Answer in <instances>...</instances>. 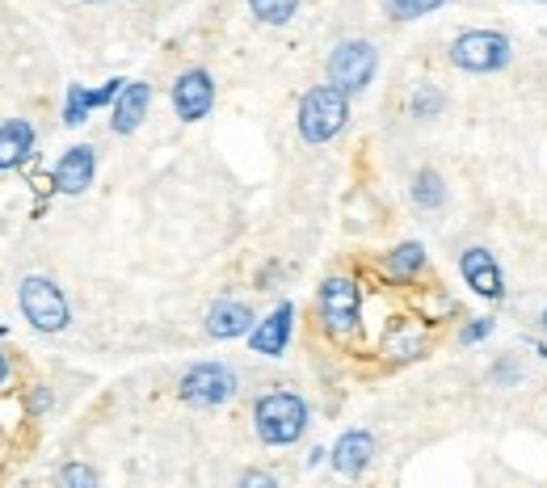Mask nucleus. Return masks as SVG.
I'll return each mask as SVG.
<instances>
[{"instance_id": "nucleus-1", "label": "nucleus", "mask_w": 547, "mask_h": 488, "mask_svg": "<svg viewBox=\"0 0 547 488\" xmlns=\"http://www.w3.org/2000/svg\"><path fill=\"white\" fill-rule=\"evenodd\" d=\"M350 118V93L337 89L333 80L329 85H316L303 93L299 101V135L303 144H329V139L346 127Z\"/></svg>"}, {"instance_id": "nucleus-2", "label": "nucleus", "mask_w": 547, "mask_h": 488, "mask_svg": "<svg viewBox=\"0 0 547 488\" xmlns=\"http://www.w3.org/2000/svg\"><path fill=\"white\" fill-rule=\"evenodd\" d=\"M253 430L266 446H291L308 430V404L295 392H270L253 404Z\"/></svg>"}, {"instance_id": "nucleus-3", "label": "nucleus", "mask_w": 547, "mask_h": 488, "mask_svg": "<svg viewBox=\"0 0 547 488\" xmlns=\"http://www.w3.org/2000/svg\"><path fill=\"white\" fill-rule=\"evenodd\" d=\"M17 303H22V316L34 324L38 333H64L68 320H72V308H68L64 291H59L55 282L43 278V274L22 278V287H17Z\"/></svg>"}, {"instance_id": "nucleus-4", "label": "nucleus", "mask_w": 547, "mask_h": 488, "mask_svg": "<svg viewBox=\"0 0 547 488\" xmlns=\"http://www.w3.org/2000/svg\"><path fill=\"white\" fill-rule=\"evenodd\" d=\"M316 308L324 329L333 337H350L358 333V316H362V295H358V282L346 274H333L320 282V295H316Z\"/></svg>"}, {"instance_id": "nucleus-5", "label": "nucleus", "mask_w": 547, "mask_h": 488, "mask_svg": "<svg viewBox=\"0 0 547 488\" xmlns=\"http://www.w3.org/2000/svg\"><path fill=\"white\" fill-rule=\"evenodd\" d=\"M236 388H240V379L224 362H194L181 375V400L198 404V409H219V404H228L236 396Z\"/></svg>"}, {"instance_id": "nucleus-6", "label": "nucleus", "mask_w": 547, "mask_h": 488, "mask_svg": "<svg viewBox=\"0 0 547 488\" xmlns=\"http://www.w3.org/2000/svg\"><path fill=\"white\" fill-rule=\"evenodd\" d=\"M510 38L497 34V30H468L451 43V64L463 72H501L510 64Z\"/></svg>"}, {"instance_id": "nucleus-7", "label": "nucleus", "mask_w": 547, "mask_h": 488, "mask_svg": "<svg viewBox=\"0 0 547 488\" xmlns=\"http://www.w3.org/2000/svg\"><path fill=\"white\" fill-rule=\"evenodd\" d=\"M375 68H379V55H375V47L367 43V38H346V43H337L333 55H329V80L346 93L367 89Z\"/></svg>"}, {"instance_id": "nucleus-8", "label": "nucleus", "mask_w": 547, "mask_h": 488, "mask_svg": "<svg viewBox=\"0 0 547 488\" xmlns=\"http://www.w3.org/2000/svg\"><path fill=\"white\" fill-rule=\"evenodd\" d=\"M215 106V80L207 68H190L177 76L173 85V110L181 122H202Z\"/></svg>"}, {"instance_id": "nucleus-9", "label": "nucleus", "mask_w": 547, "mask_h": 488, "mask_svg": "<svg viewBox=\"0 0 547 488\" xmlns=\"http://www.w3.org/2000/svg\"><path fill=\"white\" fill-rule=\"evenodd\" d=\"M93 173H97V152L89 144H76L59 156L51 181H55V190H64V194H85L93 186Z\"/></svg>"}, {"instance_id": "nucleus-10", "label": "nucleus", "mask_w": 547, "mask_h": 488, "mask_svg": "<svg viewBox=\"0 0 547 488\" xmlns=\"http://www.w3.org/2000/svg\"><path fill=\"white\" fill-rule=\"evenodd\" d=\"M459 274H463V282L476 291V295H484V299H501L505 295V278H501V266L493 261V253L489 249H468L459 257Z\"/></svg>"}, {"instance_id": "nucleus-11", "label": "nucleus", "mask_w": 547, "mask_h": 488, "mask_svg": "<svg viewBox=\"0 0 547 488\" xmlns=\"http://www.w3.org/2000/svg\"><path fill=\"white\" fill-rule=\"evenodd\" d=\"M148 106H152V85H144V80H127L123 93H118L114 106H110V131L114 135L139 131V122H144Z\"/></svg>"}, {"instance_id": "nucleus-12", "label": "nucleus", "mask_w": 547, "mask_h": 488, "mask_svg": "<svg viewBox=\"0 0 547 488\" xmlns=\"http://www.w3.org/2000/svg\"><path fill=\"white\" fill-rule=\"evenodd\" d=\"M291 324H295V308L291 303H278V308L257 324V329L249 333V345H253V354H266V358H278L282 350H287V341H291Z\"/></svg>"}, {"instance_id": "nucleus-13", "label": "nucleus", "mask_w": 547, "mask_h": 488, "mask_svg": "<svg viewBox=\"0 0 547 488\" xmlns=\"http://www.w3.org/2000/svg\"><path fill=\"white\" fill-rule=\"evenodd\" d=\"M207 333H211L215 341H232V337L253 333V312H249V303H240V299H219V303H211V312H207Z\"/></svg>"}, {"instance_id": "nucleus-14", "label": "nucleus", "mask_w": 547, "mask_h": 488, "mask_svg": "<svg viewBox=\"0 0 547 488\" xmlns=\"http://www.w3.org/2000/svg\"><path fill=\"white\" fill-rule=\"evenodd\" d=\"M34 152V127L26 118H9L0 122V173L22 169Z\"/></svg>"}, {"instance_id": "nucleus-15", "label": "nucleus", "mask_w": 547, "mask_h": 488, "mask_svg": "<svg viewBox=\"0 0 547 488\" xmlns=\"http://www.w3.org/2000/svg\"><path fill=\"white\" fill-rule=\"evenodd\" d=\"M371 455H375V438L367 430H346L333 446V467L341 476H358V472H367Z\"/></svg>"}, {"instance_id": "nucleus-16", "label": "nucleus", "mask_w": 547, "mask_h": 488, "mask_svg": "<svg viewBox=\"0 0 547 488\" xmlns=\"http://www.w3.org/2000/svg\"><path fill=\"white\" fill-rule=\"evenodd\" d=\"M421 266H425V249H421L417 240L396 244V249L388 253V261H383V270H388L392 278H413Z\"/></svg>"}, {"instance_id": "nucleus-17", "label": "nucleus", "mask_w": 547, "mask_h": 488, "mask_svg": "<svg viewBox=\"0 0 547 488\" xmlns=\"http://www.w3.org/2000/svg\"><path fill=\"white\" fill-rule=\"evenodd\" d=\"M413 202L425 211H438L442 202H447V186H442V177L434 169H417L413 173Z\"/></svg>"}, {"instance_id": "nucleus-18", "label": "nucleus", "mask_w": 547, "mask_h": 488, "mask_svg": "<svg viewBox=\"0 0 547 488\" xmlns=\"http://www.w3.org/2000/svg\"><path fill=\"white\" fill-rule=\"evenodd\" d=\"M249 9L257 22H266V26H287L295 9H299V0H249Z\"/></svg>"}, {"instance_id": "nucleus-19", "label": "nucleus", "mask_w": 547, "mask_h": 488, "mask_svg": "<svg viewBox=\"0 0 547 488\" xmlns=\"http://www.w3.org/2000/svg\"><path fill=\"white\" fill-rule=\"evenodd\" d=\"M89 110H97L93 89L72 85V89H68V106H64V122H68V127H80V122L89 118Z\"/></svg>"}, {"instance_id": "nucleus-20", "label": "nucleus", "mask_w": 547, "mask_h": 488, "mask_svg": "<svg viewBox=\"0 0 547 488\" xmlns=\"http://www.w3.org/2000/svg\"><path fill=\"white\" fill-rule=\"evenodd\" d=\"M442 5H447V0H383V9H388V17H396V22H413V17H425Z\"/></svg>"}, {"instance_id": "nucleus-21", "label": "nucleus", "mask_w": 547, "mask_h": 488, "mask_svg": "<svg viewBox=\"0 0 547 488\" xmlns=\"http://www.w3.org/2000/svg\"><path fill=\"white\" fill-rule=\"evenodd\" d=\"M442 106H447V97H442V89H438V85H421V89L413 93V101H409L413 118H438V114H442Z\"/></svg>"}, {"instance_id": "nucleus-22", "label": "nucleus", "mask_w": 547, "mask_h": 488, "mask_svg": "<svg viewBox=\"0 0 547 488\" xmlns=\"http://www.w3.org/2000/svg\"><path fill=\"white\" fill-rule=\"evenodd\" d=\"M425 350V337L421 333H388V358H417Z\"/></svg>"}, {"instance_id": "nucleus-23", "label": "nucleus", "mask_w": 547, "mask_h": 488, "mask_svg": "<svg viewBox=\"0 0 547 488\" xmlns=\"http://www.w3.org/2000/svg\"><path fill=\"white\" fill-rule=\"evenodd\" d=\"M59 480H64L68 488H93V484H97V472H93V467H85V463H68L64 472H59Z\"/></svg>"}, {"instance_id": "nucleus-24", "label": "nucleus", "mask_w": 547, "mask_h": 488, "mask_svg": "<svg viewBox=\"0 0 547 488\" xmlns=\"http://www.w3.org/2000/svg\"><path fill=\"white\" fill-rule=\"evenodd\" d=\"M123 85H127V80H106V85H101V89H93L97 106H114V97L123 93Z\"/></svg>"}, {"instance_id": "nucleus-25", "label": "nucleus", "mask_w": 547, "mask_h": 488, "mask_svg": "<svg viewBox=\"0 0 547 488\" xmlns=\"http://www.w3.org/2000/svg\"><path fill=\"white\" fill-rule=\"evenodd\" d=\"M489 333H493V320H476V324H468V329H463L459 341H463V345H476L480 337H489Z\"/></svg>"}, {"instance_id": "nucleus-26", "label": "nucleus", "mask_w": 547, "mask_h": 488, "mask_svg": "<svg viewBox=\"0 0 547 488\" xmlns=\"http://www.w3.org/2000/svg\"><path fill=\"white\" fill-rule=\"evenodd\" d=\"M240 484H245V488H274V476L270 472H245V476H240Z\"/></svg>"}, {"instance_id": "nucleus-27", "label": "nucleus", "mask_w": 547, "mask_h": 488, "mask_svg": "<svg viewBox=\"0 0 547 488\" xmlns=\"http://www.w3.org/2000/svg\"><path fill=\"white\" fill-rule=\"evenodd\" d=\"M47 404H51V392L43 388V383H38V388H34V396H30V409H34V413H43Z\"/></svg>"}, {"instance_id": "nucleus-28", "label": "nucleus", "mask_w": 547, "mask_h": 488, "mask_svg": "<svg viewBox=\"0 0 547 488\" xmlns=\"http://www.w3.org/2000/svg\"><path fill=\"white\" fill-rule=\"evenodd\" d=\"M5 379H9V358L0 354V388H5Z\"/></svg>"}, {"instance_id": "nucleus-29", "label": "nucleus", "mask_w": 547, "mask_h": 488, "mask_svg": "<svg viewBox=\"0 0 547 488\" xmlns=\"http://www.w3.org/2000/svg\"><path fill=\"white\" fill-rule=\"evenodd\" d=\"M543 333H547V312H543Z\"/></svg>"}, {"instance_id": "nucleus-30", "label": "nucleus", "mask_w": 547, "mask_h": 488, "mask_svg": "<svg viewBox=\"0 0 547 488\" xmlns=\"http://www.w3.org/2000/svg\"><path fill=\"white\" fill-rule=\"evenodd\" d=\"M89 5H101V0H89Z\"/></svg>"}]
</instances>
